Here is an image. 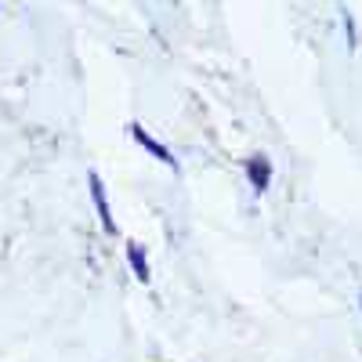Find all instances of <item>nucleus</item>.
I'll list each match as a JSON object with an SVG mask.
<instances>
[{"instance_id":"obj_1","label":"nucleus","mask_w":362,"mask_h":362,"mask_svg":"<svg viewBox=\"0 0 362 362\" xmlns=\"http://www.w3.org/2000/svg\"><path fill=\"white\" fill-rule=\"evenodd\" d=\"M250 170H254V185L257 189H268V163H254Z\"/></svg>"}]
</instances>
